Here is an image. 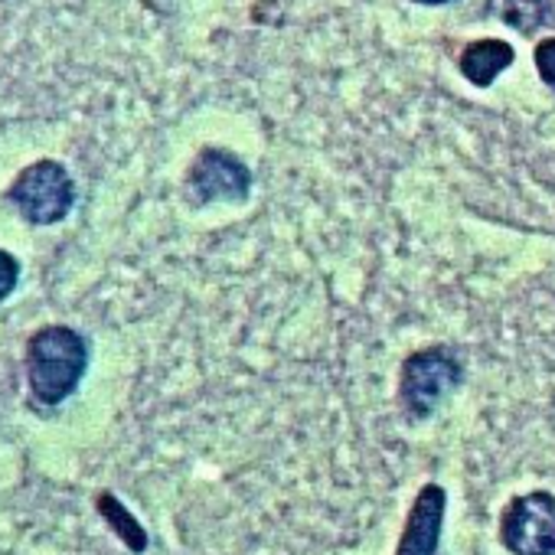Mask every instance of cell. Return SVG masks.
<instances>
[{
	"label": "cell",
	"mask_w": 555,
	"mask_h": 555,
	"mask_svg": "<svg viewBox=\"0 0 555 555\" xmlns=\"http://www.w3.org/2000/svg\"><path fill=\"white\" fill-rule=\"evenodd\" d=\"M95 506H99L102 519L112 526V532H115L134 555H141V552L147 548V532H144V526L134 519V513H131L115 493H99Z\"/></svg>",
	"instance_id": "ba28073f"
},
{
	"label": "cell",
	"mask_w": 555,
	"mask_h": 555,
	"mask_svg": "<svg viewBox=\"0 0 555 555\" xmlns=\"http://www.w3.org/2000/svg\"><path fill=\"white\" fill-rule=\"evenodd\" d=\"M186 190L196 203H242L251 193V170L222 147H206L186 173Z\"/></svg>",
	"instance_id": "5b68a950"
},
{
	"label": "cell",
	"mask_w": 555,
	"mask_h": 555,
	"mask_svg": "<svg viewBox=\"0 0 555 555\" xmlns=\"http://www.w3.org/2000/svg\"><path fill=\"white\" fill-rule=\"evenodd\" d=\"M448 513V493L441 483H425L405 516L396 555H438L441 529Z\"/></svg>",
	"instance_id": "8992f818"
},
{
	"label": "cell",
	"mask_w": 555,
	"mask_h": 555,
	"mask_svg": "<svg viewBox=\"0 0 555 555\" xmlns=\"http://www.w3.org/2000/svg\"><path fill=\"white\" fill-rule=\"evenodd\" d=\"M464 383V366L454 350L428 347L412 353L399 373V402L409 418L425 422L431 418Z\"/></svg>",
	"instance_id": "7a4b0ae2"
},
{
	"label": "cell",
	"mask_w": 555,
	"mask_h": 555,
	"mask_svg": "<svg viewBox=\"0 0 555 555\" xmlns=\"http://www.w3.org/2000/svg\"><path fill=\"white\" fill-rule=\"evenodd\" d=\"M535 69L545 86H555V37H548L535 47Z\"/></svg>",
	"instance_id": "30bf717a"
},
{
	"label": "cell",
	"mask_w": 555,
	"mask_h": 555,
	"mask_svg": "<svg viewBox=\"0 0 555 555\" xmlns=\"http://www.w3.org/2000/svg\"><path fill=\"white\" fill-rule=\"evenodd\" d=\"M415 4H428V8H441V4H448V0H415Z\"/></svg>",
	"instance_id": "8fae6325"
},
{
	"label": "cell",
	"mask_w": 555,
	"mask_h": 555,
	"mask_svg": "<svg viewBox=\"0 0 555 555\" xmlns=\"http://www.w3.org/2000/svg\"><path fill=\"white\" fill-rule=\"evenodd\" d=\"M513 47L503 40H477L461 53V73L467 76V82H474L477 89H487L509 63H513Z\"/></svg>",
	"instance_id": "52a82bcc"
},
{
	"label": "cell",
	"mask_w": 555,
	"mask_h": 555,
	"mask_svg": "<svg viewBox=\"0 0 555 555\" xmlns=\"http://www.w3.org/2000/svg\"><path fill=\"white\" fill-rule=\"evenodd\" d=\"M17 282H21V261H17V255H11L8 248H0V305L11 298Z\"/></svg>",
	"instance_id": "9c48e42d"
},
{
	"label": "cell",
	"mask_w": 555,
	"mask_h": 555,
	"mask_svg": "<svg viewBox=\"0 0 555 555\" xmlns=\"http://www.w3.org/2000/svg\"><path fill=\"white\" fill-rule=\"evenodd\" d=\"M8 196L30 225H56L76 206V183L60 160H34L21 170Z\"/></svg>",
	"instance_id": "3957f363"
},
{
	"label": "cell",
	"mask_w": 555,
	"mask_h": 555,
	"mask_svg": "<svg viewBox=\"0 0 555 555\" xmlns=\"http://www.w3.org/2000/svg\"><path fill=\"white\" fill-rule=\"evenodd\" d=\"M89 370V344L66 324H50L27 340V383L40 405H63Z\"/></svg>",
	"instance_id": "6da1fadb"
},
{
	"label": "cell",
	"mask_w": 555,
	"mask_h": 555,
	"mask_svg": "<svg viewBox=\"0 0 555 555\" xmlns=\"http://www.w3.org/2000/svg\"><path fill=\"white\" fill-rule=\"evenodd\" d=\"M500 542L509 555H555V493L513 496L500 513Z\"/></svg>",
	"instance_id": "277c9868"
}]
</instances>
